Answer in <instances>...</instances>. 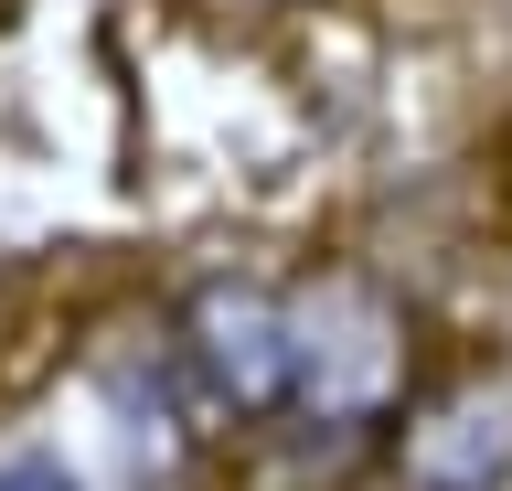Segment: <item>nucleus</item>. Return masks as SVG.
Listing matches in <instances>:
<instances>
[{
	"label": "nucleus",
	"mask_w": 512,
	"mask_h": 491,
	"mask_svg": "<svg viewBox=\"0 0 512 491\" xmlns=\"http://www.w3.org/2000/svg\"><path fill=\"white\" fill-rule=\"evenodd\" d=\"M182 363L224 417H288L299 385V299L256 289V278H214L182 299Z\"/></svg>",
	"instance_id": "1"
},
{
	"label": "nucleus",
	"mask_w": 512,
	"mask_h": 491,
	"mask_svg": "<svg viewBox=\"0 0 512 491\" xmlns=\"http://www.w3.org/2000/svg\"><path fill=\"white\" fill-rule=\"evenodd\" d=\"M288 299H299V385H288V417H320V427L384 417V395H395V374H406L395 310H384L374 289H352V278L288 289Z\"/></svg>",
	"instance_id": "2"
},
{
	"label": "nucleus",
	"mask_w": 512,
	"mask_h": 491,
	"mask_svg": "<svg viewBox=\"0 0 512 491\" xmlns=\"http://www.w3.org/2000/svg\"><path fill=\"white\" fill-rule=\"evenodd\" d=\"M502 470H512V417L502 406L459 395V406H438L416 427V481L427 491H502Z\"/></svg>",
	"instance_id": "3"
},
{
	"label": "nucleus",
	"mask_w": 512,
	"mask_h": 491,
	"mask_svg": "<svg viewBox=\"0 0 512 491\" xmlns=\"http://www.w3.org/2000/svg\"><path fill=\"white\" fill-rule=\"evenodd\" d=\"M0 491H86V481H75L54 449H11V459H0Z\"/></svg>",
	"instance_id": "4"
}]
</instances>
